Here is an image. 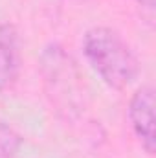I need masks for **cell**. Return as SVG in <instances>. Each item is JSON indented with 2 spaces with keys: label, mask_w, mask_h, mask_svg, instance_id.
<instances>
[{
  "label": "cell",
  "mask_w": 156,
  "mask_h": 158,
  "mask_svg": "<svg viewBox=\"0 0 156 158\" xmlns=\"http://www.w3.org/2000/svg\"><path fill=\"white\" fill-rule=\"evenodd\" d=\"M83 53L94 72L110 88L121 90L138 77L140 63L130 46L110 28L97 26L84 33Z\"/></svg>",
  "instance_id": "obj_1"
},
{
  "label": "cell",
  "mask_w": 156,
  "mask_h": 158,
  "mask_svg": "<svg viewBox=\"0 0 156 158\" xmlns=\"http://www.w3.org/2000/svg\"><path fill=\"white\" fill-rule=\"evenodd\" d=\"M129 121L147 155L156 151V131H154V88L151 85L140 86L129 101Z\"/></svg>",
  "instance_id": "obj_2"
},
{
  "label": "cell",
  "mask_w": 156,
  "mask_h": 158,
  "mask_svg": "<svg viewBox=\"0 0 156 158\" xmlns=\"http://www.w3.org/2000/svg\"><path fill=\"white\" fill-rule=\"evenodd\" d=\"M20 70L17 33L9 24H0V90L15 85Z\"/></svg>",
  "instance_id": "obj_3"
},
{
  "label": "cell",
  "mask_w": 156,
  "mask_h": 158,
  "mask_svg": "<svg viewBox=\"0 0 156 158\" xmlns=\"http://www.w3.org/2000/svg\"><path fill=\"white\" fill-rule=\"evenodd\" d=\"M20 134L4 119H0V158H15L20 151Z\"/></svg>",
  "instance_id": "obj_4"
},
{
  "label": "cell",
  "mask_w": 156,
  "mask_h": 158,
  "mask_svg": "<svg viewBox=\"0 0 156 158\" xmlns=\"http://www.w3.org/2000/svg\"><path fill=\"white\" fill-rule=\"evenodd\" d=\"M140 6H145V7H154V0H136Z\"/></svg>",
  "instance_id": "obj_5"
}]
</instances>
